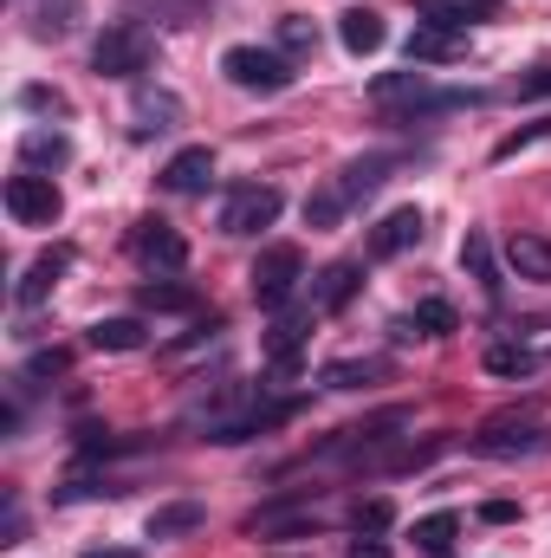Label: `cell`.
<instances>
[{
	"mask_svg": "<svg viewBox=\"0 0 551 558\" xmlns=\"http://www.w3.org/2000/svg\"><path fill=\"white\" fill-rule=\"evenodd\" d=\"M474 454L487 461H539L551 454V422L539 416H493L474 428Z\"/></svg>",
	"mask_w": 551,
	"mask_h": 558,
	"instance_id": "1",
	"label": "cell"
},
{
	"mask_svg": "<svg viewBox=\"0 0 551 558\" xmlns=\"http://www.w3.org/2000/svg\"><path fill=\"white\" fill-rule=\"evenodd\" d=\"M149 59H156V39H149L143 20H111L98 33V46H91V72L98 78H137V72H149Z\"/></svg>",
	"mask_w": 551,
	"mask_h": 558,
	"instance_id": "2",
	"label": "cell"
},
{
	"mask_svg": "<svg viewBox=\"0 0 551 558\" xmlns=\"http://www.w3.org/2000/svg\"><path fill=\"white\" fill-rule=\"evenodd\" d=\"M221 72H228V85L260 92V98H273V92L292 85V59L279 46H228L221 52Z\"/></svg>",
	"mask_w": 551,
	"mask_h": 558,
	"instance_id": "3",
	"label": "cell"
},
{
	"mask_svg": "<svg viewBox=\"0 0 551 558\" xmlns=\"http://www.w3.org/2000/svg\"><path fill=\"white\" fill-rule=\"evenodd\" d=\"M279 208H285V195H279L273 182H241V189H228V202H221V234L247 241V234L273 228Z\"/></svg>",
	"mask_w": 551,
	"mask_h": 558,
	"instance_id": "4",
	"label": "cell"
},
{
	"mask_svg": "<svg viewBox=\"0 0 551 558\" xmlns=\"http://www.w3.org/2000/svg\"><path fill=\"white\" fill-rule=\"evenodd\" d=\"M247 279H254V299H260L267 312H279V305L298 292V279H305V254L285 247V241H279V247H260V260H254Z\"/></svg>",
	"mask_w": 551,
	"mask_h": 558,
	"instance_id": "5",
	"label": "cell"
},
{
	"mask_svg": "<svg viewBox=\"0 0 551 558\" xmlns=\"http://www.w3.org/2000/svg\"><path fill=\"white\" fill-rule=\"evenodd\" d=\"M59 189H52V175H39V169H26V175H13L7 182V215L20 221V228H52L59 221Z\"/></svg>",
	"mask_w": 551,
	"mask_h": 558,
	"instance_id": "6",
	"label": "cell"
},
{
	"mask_svg": "<svg viewBox=\"0 0 551 558\" xmlns=\"http://www.w3.org/2000/svg\"><path fill=\"white\" fill-rule=\"evenodd\" d=\"M137 260L149 274H182V267H188V241H182L169 221H143L137 228Z\"/></svg>",
	"mask_w": 551,
	"mask_h": 558,
	"instance_id": "7",
	"label": "cell"
},
{
	"mask_svg": "<svg viewBox=\"0 0 551 558\" xmlns=\"http://www.w3.org/2000/svg\"><path fill=\"white\" fill-rule=\"evenodd\" d=\"M208 182H215V149H208V143L175 149V156L162 162V189H169V195H201Z\"/></svg>",
	"mask_w": 551,
	"mask_h": 558,
	"instance_id": "8",
	"label": "cell"
},
{
	"mask_svg": "<svg viewBox=\"0 0 551 558\" xmlns=\"http://www.w3.org/2000/svg\"><path fill=\"white\" fill-rule=\"evenodd\" d=\"M421 234H428V215H421V208H396V215H383V221L370 228V254H377V260H396V254H409Z\"/></svg>",
	"mask_w": 551,
	"mask_h": 558,
	"instance_id": "9",
	"label": "cell"
},
{
	"mask_svg": "<svg viewBox=\"0 0 551 558\" xmlns=\"http://www.w3.org/2000/svg\"><path fill=\"white\" fill-rule=\"evenodd\" d=\"M338 39H344L351 59H370V52L390 46V26H383V13H370V7H351V13H338Z\"/></svg>",
	"mask_w": 551,
	"mask_h": 558,
	"instance_id": "10",
	"label": "cell"
},
{
	"mask_svg": "<svg viewBox=\"0 0 551 558\" xmlns=\"http://www.w3.org/2000/svg\"><path fill=\"white\" fill-rule=\"evenodd\" d=\"M175 124H182V98L143 85L137 105H131V137H162V131H175Z\"/></svg>",
	"mask_w": 551,
	"mask_h": 558,
	"instance_id": "11",
	"label": "cell"
},
{
	"mask_svg": "<svg viewBox=\"0 0 551 558\" xmlns=\"http://www.w3.org/2000/svg\"><path fill=\"white\" fill-rule=\"evenodd\" d=\"M390 169H396V156H357V162H344V175H338V195L357 208V202H370V195L390 182Z\"/></svg>",
	"mask_w": 551,
	"mask_h": 558,
	"instance_id": "12",
	"label": "cell"
},
{
	"mask_svg": "<svg viewBox=\"0 0 551 558\" xmlns=\"http://www.w3.org/2000/svg\"><path fill=\"white\" fill-rule=\"evenodd\" d=\"M357 286H364V267H357V260L325 267V274H318V286H311V312H344V305L357 299Z\"/></svg>",
	"mask_w": 551,
	"mask_h": 558,
	"instance_id": "13",
	"label": "cell"
},
{
	"mask_svg": "<svg viewBox=\"0 0 551 558\" xmlns=\"http://www.w3.org/2000/svg\"><path fill=\"white\" fill-rule=\"evenodd\" d=\"M396 364L390 357H338V364H325V390H370V384H383Z\"/></svg>",
	"mask_w": 551,
	"mask_h": 558,
	"instance_id": "14",
	"label": "cell"
},
{
	"mask_svg": "<svg viewBox=\"0 0 551 558\" xmlns=\"http://www.w3.org/2000/svg\"><path fill=\"white\" fill-rule=\"evenodd\" d=\"M461 267H467V274L480 279V292H487V299H500V292H506V274H500V254H493V241H487L480 228H474V234L461 241Z\"/></svg>",
	"mask_w": 551,
	"mask_h": 558,
	"instance_id": "15",
	"label": "cell"
},
{
	"mask_svg": "<svg viewBox=\"0 0 551 558\" xmlns=\"http://www.w3.org/2000/svg\"><path fill=\"white\" fill-rule=\"evenodd\" d=\"M506 267L532 286H551V241L546 234H513L506 241Z\"/></svg>",
	"mask_w": 551,
	"mask_h": 558,
	"instance_id": "16",
	"label": "cell"
},
{
	"mask_svg": "<svg viewBox=\"0 0 551 558\" xmlns=\"http://www.w3.org/2000/svg\"><path fill=\"white\" fill-rule=\"evenodd\" d=\"M461 39H467V33H441V26H421V20H415V33H409L403 52H409V65H441V59L461 52Z\"/></svg>",
	"mask_w": 551,
	"mask_h": 558,
	"instance_id": "17",
	"label": "cell"
},
{
	"mask_svg": "<svg viewBox=\"0 0 551 558\" xmlns=\"http://www.w3.org/2000/svg\"><path fill=\"white\" fill-rule=\"evenodd\" d=\"M298 351H305V318H279L273 331H267V364H273L279 377H292Z\"/></svg>",
	"mask_w": 551,
	"mask_h": 558,
	"instance_id": "18",
	"label": "cell"
},
{
	"mask_svg": "<svg viewBox=\"0 0 551 558\" xmlns=\"http://www.w3.org/2000/svg\"><path fill=\"white\" fill-rule=\"evenodd\" d=\"M65 267H72V254H65V247H59V254H39V260L26 267V279H20V292H13V299H20V305H39V299L59 286V274H65Z\"/></svg>",
	"mask_w": 551,
	"mask_h": 558,
	"instance_id": "19",
	"label": "cell"
},
{
	"mask_svg": "<svg viewBox=\"0 0 551 558\" xmlns=\"http://www.w3.org/2000/svg\"><path fill=\"white\" fill-rule=\"evenodd\" d=\"M201 520H208V513H201L195 500H169V507H156V513H149V526H143V533H149V539H182V533H195Z\"/></svg>",
	"mask_w": 551,
	"mask_h": 558,
	"instance_id": "20",
	"label": "cell"
},
{
	"mask_svg": "<svg viewBox=\"0 0 551 558\" xmlns=\"http://www.w3.org/2000/svg\"><path fill=\"white\" fill-rule=\"evenodd\" d=\"M65 156H72L65 131H26V137H20V162H26V169H59Z\"/></svg>",
	"mask_w": 551,
	"mask_h": 558,
	"instance_id": "21",
	"label": "cell"
},
{
	"mask_svg": "<svg viewBox=\"0 0 551 558\" xmlns=\"http://www.w3.org/2000/svg\"><path fill=\"white\" fill-rule=\"evenodd\" d=\"M91 344L98 351H143V318H98Z\"/></svg>",
	"mask_w": 551,
	"mask_h": 558,
	"instance_id": "22",
	"label": "cell"
},
{
	"mask_svg": "<svg viewBox=\"0 0 551 558\" xmlns=\"http://www.w3.org/2000/svg\"><path fill=\"white\" fill-rule=\"evenodd\" d=\"M454 533H461V520H454V513H428V520H415V546H421L428 558H448Z\"/></svg>",
	"mask_w": 551,
	"mask_h": 558,
	"instance_id": "23",
	"label": "cell"
},
{
	"mask_svg": "<svg viewBox=\"0 0 551 558\" xmlns=\"http://www.w3.org/2000/svg\"><path fill=\"white\" fill-rule=\"evenodd\" d=\"M279 52H285V59H311V52H318V26H311L305 13H285V20H279Z\"/></svg>",
	"mask_w": 551,
	"mask_h": 558,
	"instance_id": "24",
	"label": "cell"
},
{
	"mask_svg": "<svg viewBox=\"0 0 551 558\" xmlns=\"http://www.w3.org/2000/svg\"><path fill=\"white\" fill-rule=\"evenodd\" d=\"M78 26V0H39L33 7V33L39 39H59V33H72Z\"/></svg>",
	"mask_w": 551,
	"mask_h": 558,
	"instance_id": "25",
	"label": "cell"
},
{
	"mask_svg": "<svg viewBox=\"0 0 551 558\" xmlns=\"http://www.w3.org/2000/svg\"><path fill=\"white\" fill-rule=\"evenodd\" d=\"M344 208H351V202L338 195V182H331V189H311V195H305V228H338Z\"/></svg>",
	"mask_w": 551,
	"mask_h": 558,
	"instance_id": "26",
	"label": "cell"
},
{
	"mask_svg": "<svg viewBox=\"0 0 551 558\" xmlns=\"http://www.w3.org/2000/svg\"><path fill=\"white\" fill-rule=\"evenodd\" d=\"M532 364H539V357H532L526 344H493V351H487V371H493V377H532Z\"/></svg>",
	"mask_w": 551,
	"mask_h": 558,
	"instance_id": "27",
	"label": "cell"
},
{
	"mask_svg": "<svg viewBox=\"0 0 551 558\" xmlns=\"http://www.w3.org/2000/svg\"><path fill=\"white\" fill-rule=\"evenodd\" d=\"M409 325L428 331V338H448V331H454V305H448V299H421V305L409 312Z\"/></svg>",
	"mask_w": 551,
	"mask_h": 558,
	"instance_id": "28",
	"label": "cell"
},
{
	"mask_svg": "<svg viewBox=\"0 0 551 558\" xmlns=\"http://www.w3.org/2000/svg\"><path fill=\"white\" fill-rule=\"evenodd\" d=\"M415 13H421V26H441V33H467V7H454V0H415Z\"/></svg>",
	"mask_w": 551,
	"mask_h": 558,
	"instance_id": "29",
	"label": "cell"
},
{
	"mask_svg": "<svg viewBox=\"0 0 551 558\" xmlns=\"http://www.w3.org/2000/svg\"><path fill=\"white\" fill-rule=\"evenodd\" d=\"M546 137H551V118H539V124H526V131H513V137L493 143V162H513L519 149H532V143H546Z\"/></svg>",
	"mask_w": 551,
	"mask_h": 558,
	"instance_id": "30",
	"label": "cell"
},
{
	"mask_svg": "<svg viewBox=\"0 0 551 558\" xmlns=\"http://www.w3.org/2000/svg\"><path fill=\"white\" fill-rule=\"evenodd\" d=\"M143 305L149 312H182V305H195V292L188 286H143Z\"/></svg>",
	"mask_w": 551,
	"mask_h": 558,
	"instance_id": "31",
	"label": "cell"
},
{
	"mask_svg": "<svg viewBox=\"0 0 551 558\" xmlns=\"http://www.w3.org/2000/svg\"><path fill=\"white\" fill-rule=\"evenodd\" d=\"M20 105H26V111H39V118H65V98H59L52 85H26V92H20Z\"/></svg>",
	"mask_w": 551,
	"mask_h": 558,
	"instance_id": "32",
	"label": "cell"
},
{
	"mask_svg": "<svg viewBox=\"0 0 551 558\" xmlns=\"http://www.w3.org/2000/svg\"><path fill=\"white\" fill-rule=\"evenodd\" d=\"M383 526H390V500H364V507H357V533H364V539H377Z\"/></svg>",
	"mask_w": 551,
	"mask_h": 558,
	"instance_id": "33",
	"label": "cell"
},
{
	"mask_svg": "<svg viewBox=\"0 0 551 558\" xmlns=\"http://www.w3.org/2000/svg\"><path fill=\"white\" fill-rule=\"evenodd\" d=\"M65 371V351H39L33 364H26V384H46V377H59Z\"/></svg>",
	"mask_w": 551,
	"mask_h": 558,
	"instance_id": "34",
	"label": "cell"
},
{
	"mask_svg": "<svg viewBox=\"0 0 551 558\" xmlns=\"http://www.w3.org/2000/svg\"><path fill=\"white\" fill-rule=\"evenodd\" d=\"M519 98H551V65H532V72L519 78Z\"/></svg>",
	"mask_w": 551,
	"mask_h": 558,
	"instance_id": "35",
	"label": "cell"
},
{
	"mask_svg": "<svg viewBox=\"0 0 551 558\" xmlns=\"http://www.w3.org/2000/svg\"><path fill=\"white\" fill-rule=\"evenodd\" d=\"M480 520H487V526H513V520H519V507H513V500H487V507H480Z\"/></svg>",
	"mask_w": 551,
	"mask_h": 558,
	"instance_id": "36",
	"label": "cell"
},
{
	"mask_svg": "<svg viewBox=\"0 0 551 558\" xmlns=\"http://www.w3.org/2000/svg\"><path fill=\"white\" fill-rule=\"evenodd\" d=\"M351 558H390V546H383V539H357V546H351Z\"/></svg>",
	"mask_w": 551,
	"mask_h": 558,
	"instance_id": "37",
	"label": "cell"
},
{
	"mask_svg": "<svg viewBox=\"0 0 551 558\" xmlns=\"http://www.w3.org/2000/svg\"><path fill=\"white\" fill-rule=\"evenodd\" d=\"M78 558H137L131 546H91V553H78Z\"/></svg>",
	"mask_w": 551,
	"mask_h": 558,
	"instance_id": "38",
	"label": "cell"
}]
</instances>
